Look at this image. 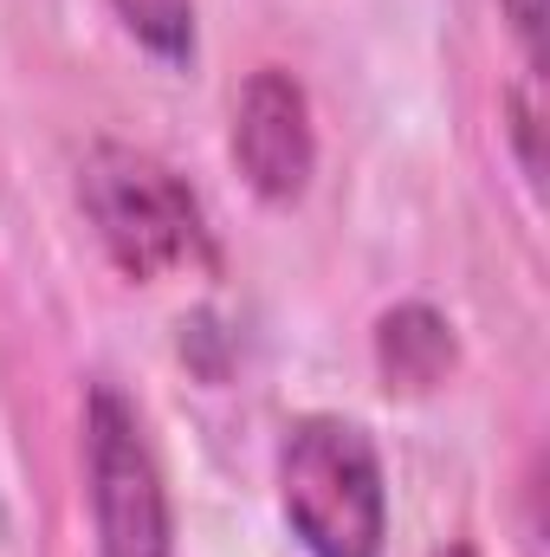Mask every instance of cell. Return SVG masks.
I'll return each mask as SVG.
<instances>
[{
	"instance_id": "cell-6",
	"label": "cell",
	"mask_w": 550,
	"mask_h": 557,
	"mask_svg": "<svg viewBox=\"0 0 550 557\" xmlns=\"http://www.w3.org/2000/svg\"><path fill=\"white\" fill-rule=\"evenodd\" d=\"M111 7L130 26V39L149 46L155 59H168V65L195 59V0H111Z\"/></svg>"
},
{
	"instance_id": "cell-4",
	"label": "cell",
	"mask_w": 550,
	"mask_h": 557,
	"mask_svg": "<svg viewBox=\"0 0 550 557\" xmlns=\"http://www.w3.org/2000/svg\"><path fill=\"white\" fill-rule=\"evenodd\" d=\"M234 162L260 201H298L317 169L311 98L285 65H260L234 104Z\"/></svg>"
},
{
	"instance_id": "cell-8",
	"label": "cell",
	"mask_w": 550,
	"mask_h": 557,
	"mask_svg": "<svg viewBox=\"0 0 550 557\" xmlns=\"http://www.w3.org/2000/svg\"><path fill=\"white\" fill-rule=\"evenodd\" d=\"M434 557H479V552H473L466 539H453V545H440V552H434Z\"/></svg>"
},
{
	"instance_id": "cell-5",
	"label": "cell",
	"mask_w": 550,
	"mask_h": 557,
	"mask_svg": "<svg viewBox=\"0 0 550 557\" xmlns=\"http://www.w3.org/2000/svg\"><path fill=\"white\" fill-rule=\"evenodd\" d=\"M460 363V344H453V324L434 311V305H396L383 311L376 324V370L389 389L402 396H427L453 376Z\"/></svg>"
},
{
	"instance_id": "cell-2",
	"label": "cell",
	"mask_w": 550,
	"mask_h": 557,
	"mask_svg": "<svg viewBox=\"0 0 550 557\" xmlns=\"http://www.w3.org/2000/svg\"><path fill=\"white\" fill-rule=\"evenodd\" d=\"M78 208H85L98 247L111 253V267L142 278V285L168 273H195L214 260L195 188L137 143H91L85 149Z\"/></svg>"
},
{
	"instance_id": "cell-3",
	"label": "cell",
	"mask_w": 550,
	"mask_h": 557,
	"mask_svg": "<svg viewBox=\"0 0 550 557\" xmlns=\"http://www.w3.org/2000/svg\"><path fill=\"white\" fill-rule=\"evenodd\" d=\"M85 480H91L98 557H175L155 447L142 434V416L111 383H91L85 396Z\"/></svg>"
},
{
	"instance_id": "cell-1",
	"label": "cell",
	"mask_w": 550,
	"mask_h": 557,
	"mask_svg": "<svg viewBox=\"0 0 550 557\" xmlns=\"http://www.w3.org/2000/svg\"><path fill=\"white\" fill-rule=\"evenodd\" d=\"M278 506L311 557H383L389 486L370 428L343 416H298L278 441Z\"/></svg>"
},
{
	"instance_id": "cell-7",
	"label": "cell",
	"mask_w": 550,
	"mask_h": 557,
	"mask_svg": "<svg viewBox=\"0 0 550 557\" xmlns=\"http://www.w3.org/2000/svg\"><path fill=\"white\" fill-rule=\"evenodd\" d=\"M499 7H505V20H512V33H518L525 59L538 65V59H545V46H538V33H545V0H499Z\"/></svg>"
}]
</instances>
